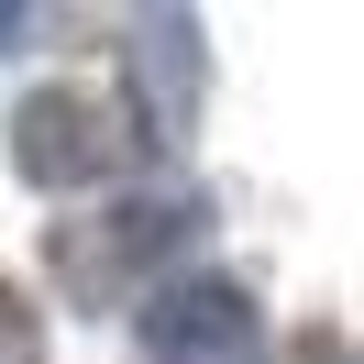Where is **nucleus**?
I'll return each mask as SVG.
<instances>
[{"mask_svg":"<svg viewBox=\"0 0 364 364\" xmlns=\"http://www.w3.org/2000/svg\"><path fill=\"white\" fill-rule=\"evenodd\" d=\"M188 243H199V199H122L111 221H55L45 265L67 298H133V287L155 298L166 287L155 265H177Z\"/></svg>","mask_w":364,"mask_h":364,"instance_id":"obj_1","label":"nucleus"},{"mask_svg":"<svg viewBox=\"0 0 364 364\" xmlns=\"http://www.w3.org/2000/svg\"><path fill=\"white\" fill-rule=\"evenodd\" d=\"M11 166L33 188H100L122 166V111L100 89H33L11 111Z\"/></svg>","mask_w":364,"mask_h":364,"instance_id":"obj_2","label":"nucleus"},{"mask_svg":"<svg viewBox=\"0 0 364 364\" xmlns=\"http://www.w3.org/2000/svg\"><path fill=\"white\" fill-rule=\"evenodd\" d=\"M144 364H254V298L232 276H166L133 309Z\"/></svg>","mask_w":364,"mask_h":364,"instance_id":"obj_3","label":"nucleus"},{"mask_svg":"<svg viewBox=\"0 0 364 364\" xmlns=\"http://www.w3.org/2000/svg\"><path fill=\"white\" fill-rule=\"evenodd\" d=\"M133 77H144V144H177L188 111H199V33L188 23H144Z\"/></svg>","mask_w":364,"mask_h":364,"instance_id":"obj_4","label":"nucleus"},{"mask_svg":"<svg viewBox=\"0 0 364 364\" xmlns=\"http://www.w3.org/2000/svg\"><path fill=\"white\" fill-rule=\"evenodd\" d=\"M0 364H45V320H33V298L0 276Z\"/></svg>","mask_w":364,"mask_h":364,"instance_id":"obj_5","label":"nucleus"},{"mask_svg":"<svg viewBox=\"0 0 364 364\" xmlns=\"http://www.w3.org/2000/svg\"><path fill=\"white\" fill-rule=\"evenodd\" d=\"M276 364H342V353H331V331H298V342H287Z\"/></svg>","mask_w":364,"mask_h":364,"instance_id":"obj_6","label":"nucleus"}]
</instances>
